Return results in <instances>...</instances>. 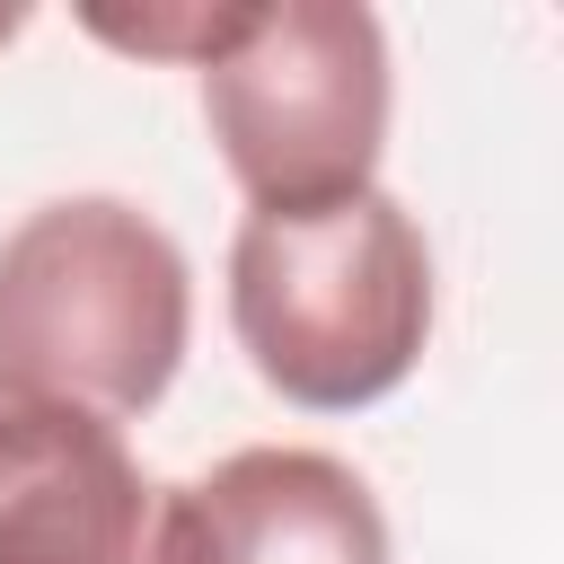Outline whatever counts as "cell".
Here are the masks:
<instances>
[{
    "mask_svg": "<svg viewBox=\"0 0 564 564\" xmlns=\"http://www.w3.org/2000/svg\"><path fill=\"white\" fill-rule=\"evenodd\" d=\"M229 326L282 405H379L432 344L423 220L379 185L300 212H247L229 238Z\"/></svg>",
    "mask_w": 564,
    "mask_h": 564,
    "instance_id": "6da1fadb",
    "label": "cell"
},
{
    "mask_svg": "<svg viewBox=\"0 0 564 564\" xmlns=\"http://www.w3.org/2000/svg\"><path fill=\"white\" fill-rule=\"evenodd\" d=\"M194 335L185 247L123 194L35 203L0 238V388L132 423Z\"/></svg>",
    "mask_w": 564,
    "mask_h": 564,
    "instance_id": "7a4b0ae2",
    "label": "cell"
},
{
    "mask_svg": "<svg viewBox=\"0 0 564 564\" xmlns=\"http://www.w3.org/2000/svg\"><path fill=\"white\" fill-rule=\"evenodd\" d=\"M203 123L247 212L361 194L388 150V35L361 0L238 9L203 62Z\"/></svg>",
    "mask_w": 564,
    "mask_h": 564,
    "instance_id": "3957f363",
    "label": "cell"
},
{
    "mask_svg": "<svg viewBox=\"0 0 564 564\" xmlns=\"http://www.w3.org/2000/svg\"><path fill=\"white\" fill-rule=\"evenodd\" d=\"M167 485L123 423L0 388V564H159Z\"/></svg>",
    "mask_w": 564,
    "mask_h": 564,
    "instance_id": "277c9868",
    "label": "cell"
},
{
    "mask_svg": "<svg viewBox=\"0 0 564 564\" xmlns=\"http://www.w3.org/2000/svg\"><path fill=\"white\" fill-rule=\"evenodd\" d=\"M159 564H388V511L335 449L256 441L167 485Z\"/></svg>",
    "mask_w": 564,
    "mask_h": 564,
    "instance_id": "5b68a950",
    "label": "cell"
},
{
    "mask_svg": "<svg viewBox=\"0 0 564 564\" xmlns=\"http://www.w3.org/2000/svg\"><path fill=\"white\" fill-rule=\"evenodd\" d=\"M18 26H26V18H18V9H0V44H9V35H18Z\"/></svg>",
    "mask_w": 564,
    "mask_h": 564,
    "instance_id": "8992f818",
    "label": "cell"
}]
</instances>
